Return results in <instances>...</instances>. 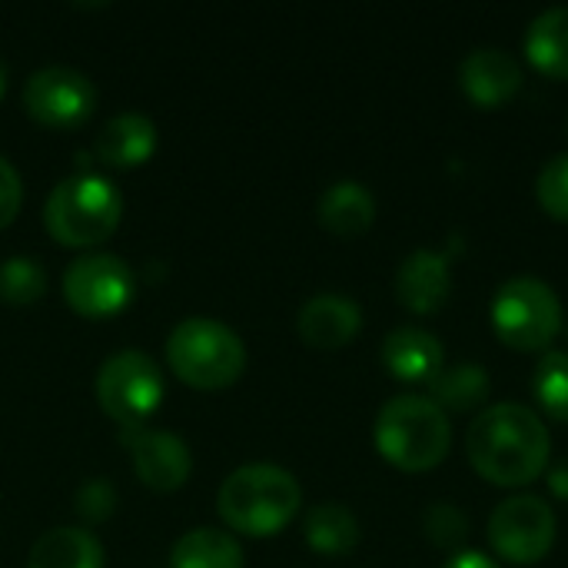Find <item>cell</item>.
Returning a JSON list of instances; mask_svg holds the SVG:
<instances>
[{
	"instance_id": "cell-7",
	"label": "cell",
	"mask_w": 568,
	"mask_h": 568,
	"mask_svg": "<svg viewBox=\"0 0 568 568\" xmlns=\"http://www.w3.org/2000/svg\"><path fill=\"white\" fill-rule=\"evenodd\" d=\"M166 393L163 373L153 356L140 349H120L106 356L97 369V399L100 409L120 429H140L153 419Z\"/></svg>"
},
{
	"instance_id": "cell-26",
	"label": "cell",
	"mask_w": 568,
	"mask_h": 568,
	"mask_svg": "<svg viewBox=\"0 0 568 568\" xmlns=\"http://www.w3.org/2000/svg\"><path fill=\"white\" fill-rule=\"evenodd\" d=\"M536 200L556 223H568V153L552 156L536 180Z\"/></svg>"
},
{
	"instance_id": "cell-2",
	"label": "cell",
	"mask_w": 568,
	"mask_h": 568,
	"mask_svg": "<svg viewBox=\"0 0 568 568\" xmlns=\"http://www.w3.org/2000/svg\"><path fill=\"white\" fill-rule=\"evenodd\" d=\"M216 506L233 532L263 539L293 523L303 506V489L300 479L276 463H246L223 479Z\"/></svg>"
},
{
	"instance_id": "cell-20",
	"label": "cell",
	"mask_w": 568,
	"mask_h": 568,
	"mask_svg": "<svg viewBox=\"0 0 568 568\" xmlns=\"http://www.w3.org/2000/svg\"><path fill=\"white\" fill-rule=\"evenodd\" d=\"M526 60L552 80H568V7H552L529 23Z\"/></svg>"
},
{
	"instance_id": "cell-25",
	"label": "cell",
	"mask_w": 568,
	"mask_h": 568,
	"mask_svg": "<svg viewBox=\"0 0 568 568\" xmlns=\"http://www.w3.org/2000/svg\"><path fill=\"white\" fill-rule=\"evenodd\" d=\"M423 532L436 549H459L469 539V516L456 503H433L423 516Z\"/></svg>"
},
{
	"instance_id": "cell-28",
	"label": "cell",
	"mask_w": 568,
	"mask_h": 568,
	"mask_svg": "<svg viewBox=\"0 0 568 568\" xmlns=\"http://www.w3.org/2000/svg\"><path fill=\"white\" fill-rule=\"evenodd\" d=\"M20 203H23L20 173H17V166L0 153V230H3L7 223H13V216L20 213Z\"/></svg>"
},
{
	"instance_id": "cell-17",
	"label": "cell",
	"mask_w": 568,
	"mask_h": 568,
	"mask_svg": "<svg viewBox=\"0 0 568 568\" xmlns=\"http://www.w3.org/2000/svg\"><path fill=\"white\" fill-rule=\"evenodd\" d=\"M316 216L333 236L353 240V236H363L373 226L376 196L359 180H336V183H329L323 190V196L316 203Z\"/></svg>"
},
{
	"instance_id": "cell-6",
	"label": "cell",
	"mask_w": 568,
	"mask_h": 568,
	"mask_svg": "<svg viewBox=\"0 0 568 568\" xmlns=\"http://www.w3.org/2000/svg\"><path fill=\"white\" fill-rule=\"evenodd\" d=\"M489 320L496 339L516 353H549L566 326L559 293L536 276H516L503 283L493 296Z\"/></svg>"
},
{
	"instance_id": "cell-3",
	"label": "cell",
	"mask_w": 568,
	"mask_h": 568,
	"mask_svg": "<svg viewBox=\"0 0 568 568\" xmlns=\"http://www.w3.org/2000/svg\"><path fill=\"white\" fill-rule=\"evenodd\" d=\"M373 439L389 466L403 473H433L453 449V426L429 396H396L379 409Z\"/></svg>"
},
{
	"instance_id": "cell-14",
	"label": "cell",
	"mask_w": 568,
	"mask_h": 568,
	"mask_svg": "<svg viewBox=\"0 0 568 568\" xmlns=\"http://www.w3.org/2000/svg\"><path fill=\"white\" fill-rule=\"evenodd\" d=\"M449 296H453V270L443 253L416 250L403 260L396 273V300L409 313L433 316L449 303Z\"/></svg>"
},
{
	"instance_id": "cell-18",
	"label": "cell",
	"mask_w": 568,
	"mask_h": 568,
	"mask_svg": "<svg viewBox=\"0 0 568 568\" xmlns=\"http://www.w3.org/2000/svg\"><path fill=\"white\" fill-rule=\"evenodd\" d=\"M100 539L80 526H57L33 539L27 568H103Z\"/></svg>"
},
{
	"instance_id": "cell-13",
	"label": "cell",
	"mask_w": 568,
	"mask_h": 568,
	"mask_svg": "<svg viewBox=\"0 0 568 568\" xmlns=\"http://www.w3.org/2000/svg\"><path fill=\"white\" fill-rule=\"evenodd\" d=\"M363 329V310L343 293H316L296 313V333L313 349H343Z\"/></svg>"
},
{
	"instance_id": "cell-27",
	"label": "cell",
	"mask_w": 568,
	"mask_h": 568,
	"mask_svg": "<svg viewBox=\"0 0 568 568\" xmlns=\"http://www.w3.org/2000/svg\"><path fill=\"white\" fill-rule=\"evenodd\" d=\"M73 503H77V516H80V519H87V523H103V519H110L113 509H116V486H113L110 479L93 476V479H87V483L77 489Z\"/></svg>"
},
{
	"instance_id": "cell-11",
	"label": "cell",
	"mask_w": 568,
	"mask_h": 568,
	"mask_svg": "<svg viewBox=\"0 0 568 568\" xmlns=\"http://www.w3.org/2000/svg\"><path fill=\"white\" fill-rule=\"evenodd\" d=\"M123 443L130 449L133 473L140 476L143 486L156 493L180 489L193 473V453L186 439H180L176 433L140 426V429H123Z\"/></svg>"
},
{
	"instance_id": "cell-4",
	"label": "cell",
	"mask_w": 568,
	"mask_h": 568,
	"mask_svg": "<svg viewBox=\"0 0 568 568\" xmlns=\"http://www.w3.org/2000/svg\"><path fill=\"white\" fill-rule=\"evenodd\" d=\"M123 196L113 180L77 170L63 176L43 203V223L63 246H97L120 226Z\"/></svg>"
},
{
	"instance_id": "cell-31",
	"label": "cell",
	"mask_w": 568,
	"mask_h": 568,
	"mask_svg": "<svg viewBox=\"0 0 568 568\" xmlns=\"http://www.w3.org/2000/svg\"><path fill=\"white\" fill-rule=\"evenodd\" d=\"M3 90H7V63L0 57V97H3Z\"/></svg>"
},
{
	"instance_id": "cell-32",
	"label": "cell",
	"mask_w": 568,
	"mask_h": 568,
	"mask_svg": "<svg viewBox=\"0 0 568 568\" xmlns=\"http://www.w3.org/2000/svg\"><path fill=\"white\" fill-rule=\"evenodd\" d=\"M566 336H568V326H566Z\"/></svg>"
},
{
	"instance_id": "cell-24",
	"label": "cell",
	"mask_w": 568,
	"mask_h": 568,
	"mask_svg": "<svg viewBox=\"0 0 568 568\" xmlns=\"http://www.w3.org/2000/svg\"><path fill=\"white\" fill-rule=\"evenodd\" d=\"M43 293H47V270L40 260L17 253L0 263V300L23 306V303H37Z\"/></svg>"
},
{
	"instance_id": "cell-16",
	"label": "cell",
	"mask_w": 568,
	"mask_h": 568,
	"mask_svg": "<svg viewBox=\"0 0 568 568\" xmlns=\"http://www.w3.org/2000/svg\"><path fill=\"white\" fill-rule=\"evenodd\" d=\"M156 123L140 113V110H123V113H113L97 140H93V153L100 163L106 166H140L153 156L156 150Z\"/></svg>"
},
{
	"instance_id": "cell-12",
	"label": "cell",
	"mask_w": 568,
	"mask_h": 568,
	"mask_svg": "<svg viewBox=\"0 0 568 568\" xmlns=\"http://www.w3.org/2000/svg\"><path fill=\"white\" fill-rule=\"evenodd\" d=\"M523 80L519 60L503 47H479L459 63V87L483 110L506 106L523 90Z\"/></svg>"
},
{
	"instance_id": "cell-1",
	"label": "cell",
	"mask_w": 568,
	"mask_h": 568,
	"mask_svg": "<svg viewBox=\"0 0 568 568\" xmlns=\"http://www.w3.org/2000/svg\"><path fill=\"white\" fill-rule=\"evenodd\" d=\"M466 456L489 486L523 489L546 476L552 436L536 409L523 403H493L466 429Z\"/></svg>"
},
{
	"instance_id": "cell-8",
	"label": "cell",
	"mask_w": 568,
	"mask_h": 568,
	"mask_svg": "<svg viewBox=\"0 0 568 568\" xmlns=\"http://www.w3.org/2000/svg\"><path fill=\"white\" fill-rule=\"evenodd\" d=\"M556 513L542 496L519 493L503 499L489 516V546L509 566H536L556 546Z\"/></svg>"
},
{
	"instance_id": "cell-19",
	"label": "cell",
	"mask_w": 568,
	"mask_h": 568,
	"mask_svg": "<svg viewBox=\"0 0 568 568\" xmlns=\"http://www.w3.org/2000/svg\"><path fill=\"white\" fill-rule=\"evenodd\" d=\"M170 568H243V546L233 532L196 526L173 542Z\"/></svg>"
},
{
	"instance_id": "cell-22",
	"label": "cell",
	"mask_w": 568,
	"mask_h": 568,
	"mask_svg": "<svg viewBox=\"0 0 568 568\" xmlns=\"http://www.w3.org/2000/svg\"><path fill=\"white\" fill-rule=\"evenodd\" d=\"M306 542L313 552L320 556H349L359 539H363V529H359V519L349 506L343 503H320L306 513Z\"/></svg>"
},
{
	"instance_id": "cell-29",
	"label": "cell",
	"mask_w": 568,
	"mask_h": 568,
	"mask_svg": "<svg viewBox=\"0 0 568 568\" xmlns=\"http://www.w3.org/2000/svg\"><path fill=\"white\" fill-rule=\"evenodd\" d=\"M443 568H503L496 559L483 556V552H456Z\"/></svg>"
},
{
	"instance_id": "cell-15",
	"label": "cell",
	"mask_w": 568,
	"mask_h": 568,
	"mask_svg": "<svg viewBox=\"0 0 568 568\" xmlns=\"http://www.w3.org/2000/svg\"><path fill=\"white\" fill-rule=\"evenodd\" d=\"M383 366L399 383L433 386L436 376L446 369V353L439 336L419 326H399L383 339Z\"/></svg>"
},
{
	"instance_id": "cell-21",
	"label": "cell",
	"mask_w": 568,
	"mask_h": 568,
	"mask_svg": "<svg viewBox=\"0 0 568 568\" xmlns=\"http://www.w3.org/2000/svg\"><path fill=\"white\" fill-rule=\"evenodd\" d=\"M493 393V379L486 366L479 363H459L453 369H443L436 383L429 386V399L449 416V413H483Z\"/></svg>"
},
{
	"instance_id": "cell-9",
	"label": "cell",
	"mask_w": 568,
	"mask_h": 568,
	"mask_svg": "<svg viewBox=\"0 0 568 568\" xmlns=\"http://www.w3.org/2000/svg\"><path fill=\"white\" fill-rule=\"evenodd\" d=\"M133 266L106 250L80 253L63 270V296L73 313L87 320H103L120 313L133 300Z\"/></svg>"
},
{
	"instance_id": "cell-10",
	"label": "cell",
	"mask_w": 568,
	"mask_h": 568,
	"mask_svg": "<svg viewBox=\"0 0 568 568\" xmlns=\"http://www.w3.org/2000/svg\"><path fill=\"white\" fill-rule=\"evenodd\" d=\"M23 106L27 113L53 130H73L90 120L97 110V87L93 80L67 63H47L33 70L23 83Z\"/></svg>"
},
{
	"instance_id": "cell-5",
	"label": "cell",
	"mask_w": 568,
	"mask_h": 568,
	"mask_svg": "<svg viewBox=\"0 0 568 568\" xmlns=\"http://www.w3.org/2000/svg\"><path fill=\"white\" fill-rule=\"evenodd\" d=\"M170 369L196 389L233 386L246 369L243 336L213 316H186L166 336Z\"/></svg>"
},
{
	"instance_id": "cell-30",
	"label": "cell",
	"mask_w": 568,
	"mask_h": 568,
	"mask_svg": "<svg viewBox=\"0 0 568 568\" xmlns=\"http://www.w3.org/2000/svg\"><path fill=\"white\" fill-rule=\"evenodd\" d=\"M549 489H552V496H556V499L568 503V463L556 466V469L549 473Z\"/></svg>"
},
{
	"instance_id": "cell-23",
	"label": "cell",
	"mask_w": 568,
	"mask_h": 568,
	"mask_svg": "<svg viewBox=\"0 0 568 568\" xmlns=\"http://www.w3.org/2000/svg\"><path fill=\"white\" fill-rule=\"evenodd\" d=\"M532 396L549 419L568 423V353L562 349L542 353L532 379Z\"/></svg>"
}]
</instances>
